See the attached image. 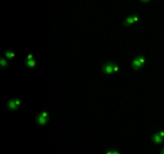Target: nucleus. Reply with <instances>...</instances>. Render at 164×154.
<instances>
[{"instance_id":"obj_11","label":"nucleus","mask_w":164,"mask_h":154,"mask_svg":"<svg viewBox=\"0 0 164 154\" xmlns=\"http://www.w3.org/2000/svg\"><path fill=\"white\" fill-rule=\"evenodd\" d=\"M118 71H119V68H118V65H116V64H115V65H114V72H118Z\"/></svg>"},{"instance_id":"obj_14","label":"nucleus","mask_w":164,"mask_h":154,"mask_svg":"<svg viewBox=\"0 0 164 154\" xmlns=\"http://www.w3.org/2000/svg\"><path fill=\"white\" fill-rule=\"evenodd\" d=\"M140 1L143 2V3H151V0H140Z\"/></svg>"},{"instance_id":"obj_3","label":"nucleus","mask_w":164,"mask_h":154,"mask_svg":"<svg viewBox=\"0 0 164 154\" xmlns=\"http://www.w3.org/2000/svg\"><path fill=\"white\" fill-rule=\"evenodd\" d=\"M114 64L111 62H108V63H106L102 67V72L103 73L106 75H110L114 72Z\"/></svg>"},{"instance_id":"obj_7","label":"nucleus","mask_w":164,"mask_h":154,"mask_svg":"<svg viewBox=\"0 0 164 154\" xmlns=\"http://www.w3.org/2000/svg\"><path fill=\"white\" fill-rule=\"evenodd\" d=\"M25 65L29 68H33L36 65V62L35 59H26L25 61Z\"/></svg>"},{"instance_id":"obj_9","label":"nucleus","mask_w":164,"mask_h":154,"mask_svg":"<svg viewBox=\"0 0 164 154\" xmlns=\"http://www.w3.org/2000/svg\"><path fill=\"white\" fill-rule=\"evenodd\" d=\"M0 64H1V67L3 68H5L6 67L8 66V62L6 61V59H5L3 58V57H2L1 58V60H0Z\"/></svg>"},{"instance_id":"obj_15","label":"nucleus","mask_w":164,"mask_h":154,"mask_svg":"<svg viewBox=\"0 0 164 154\" xmlns=\"http://www.w3.org/2000/svg\"><path fill=\"white\" fill-rule=\"evenodd\" d=\"M113 154H121V153H120L119 151H118V150H114V153Z\"/></svg>"},{"instance_id":"obj_12","label":"nucleus","mask_w":164,"mask_h":154,"mask_svg":"<svg viewBox=\"0 0 164 154\" xmlns=\"http://www.w3.org/2000/svg\"><path fill=\"white\" fill-rule=\"evenodd\" d=\"M113 153H114V150H112V149H109V150L106 152V154H113Z\"/></svg>"},{"instance_id":"obj_8","label":"nucleus","mask_w":164,"mask_h":154,"mask_svg":"<svg viewBox=\"0 0 164 154\" xmlns=\"http://www.w3.org/2000/svg\"><path fill=\"white\" fill-rule=\"evenodd\" d=\"M4 56L8 59H12L15 56V54L12 50H7L6 51L4 52Z\"/></svg>"},{"instance_id":"obj_6","label":"nucleus","mask_w":164,"mask_h":154,"mask_svg":"<svg viewBox=\"0 0 164 154\" xmlns=\"http://www.w3.org/2000/svg\"><path fill=\"white\" fill-rule=\"evenodd\" d=\"M163 141V138H162V137L159 136V134L158 132L154 133V134L151 137V142L152 143H154V144H162Z\"/></svg>"},{"instance_id":"obj_4","label":"nucleus","mask_w":164,"mask_h":154,"mask_svg":"<svg viewBox=\"0 0 164 154\" xmlns=\"http://www.w3.org/2000/svg\"><path fill=\"white\" fill-rule=\"evenodd\" d=\"M143 66H144V63L141 61L139 56L136 57V58L135 59H133V61L131 62L132 68H133V69H135V71H139Z\"/></svg>"},{"instance_id":"obj_1","label":"nucleus","mask_w":164,"mask_h":154,"mask_svg":"<svg viewBox=\"0 0 164 154\" xmlns=\"http://www.w3.org/2000/svg\"><path fill=\"white\" fill-rule=\"evenodd\" d=\"M36 122L38 125L40 126H44L48 122V113L47 111H42L41 113L38 115L36 117Z\"/></svg>"},{"instance_id":"obj_13","label":"nucleus","mask_w":164,"mask_h":154,"mask_svg":"<svg viewBox=\"0 0 164 154\" xmlns=\"http://www.w3.org/2000/svg\"><path fill=\"white\" fill-rule=\"evenodd\" d=\"M34 56H33V55L32 54H30L28 55V56H27V59H34Z\"/></svg>"},{"instance_id":"obj_2","label":"nucleus","mask_w":164,"mask_h":154,"mask_svg":"<svg viewBox=\"0 0 164 154\" xmlns=\"http://www.w3.org/2000/svg\"><path fill=\"white\" fill-rule=\"evenodd\" d=\"M140 19V17L138 15H131L127 17L123 22V27H128L130 25L135 23Z\"/></svg>"},{"instance_id":"obj_5","label":"nucleus","mask_w":164,"mask_h":154,"mask_svg":"<svg viewBox=\"0 0 164 154\" xmlns=\"http://www.w3.org/2000/svg\"><path fill=\"white\" fill-rule=\"evenodd\" d=\"M6 108H7L8 110H10V111H15V110H17L19 106H18V104H17L16 99H12V100H9L8 102L6 103Z\"/></svg>"},{"instance_id":"obj_10","label":"nucleus","mask_w":164,"mask_h":154,"mask_svg":"<svg viewBox=\"0 0 164 154\" xmlns=\"http://www.w3.org/2000/svg\"><path fill=\"white\" fill-rule=\"evenodd\" d=\"M158 133L159 134V136L162 137V138L164 139V130L163 129H161V130L158 131Z\"/></svg>"},{"instance_id":"obj_16","label":"nucleus","mask_w":164,"mask_h":154,"mask_svg":"<svg viewBox=\"0 0 164 154\" xmlns=\"http://www.w3.org/2000/svg\"><path fill=\"white\" fill-rule=\"evenodd\" d=\"M160 154H164V148L163 149V150L161 151V153H160Z\"/></svg>"}]
</instances>
